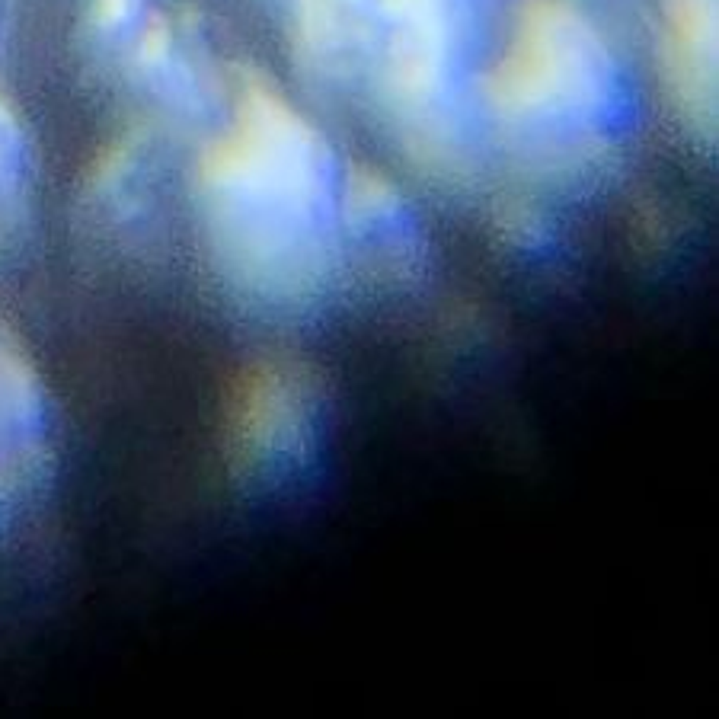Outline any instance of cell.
<instances>
[{
  "label": "cell",
  "instance_id": "277c9868",
  "mask_svg": "<svg viewBox=\"0 0 719 719\" xmlns=\"http://www.w3.org/2000/svg\"><path fill=\"white\" fill-rule=\"evenodd\" d=\"M346 263L384 288L412 291L429 278L432 246L410 205L380 180H355L342 199Z\"/></svg>",
  "mask_w": 719,
  "mask_h": 719
},
{
  "label": "cell",
  "instance_id": "7a4b0ae2",
  "mask_svg": "<svg viewBox=\"0 0 719 719\" xmlns=\"http://www.w3.org/2000/svg\"><path fill=\"white\" fill-rule=\"evenodd\" d=\"M493 103L547 173H576L595 154L591 144L610 103V67L582 23L540 7L525 20Z\"/></svg>",
  "mask_w": 719,
  "mask_h": 719
},
{
  "label": "cell",
  "instance_id": "6da1fadb",
  "mask_svg": "<svg viewBox=\"0 0 719 719\" xmlns=\"http://www.w3.org/2000/svg\"><path fill=\"white\" fill-rule=\"evenodd\" d=\"M342 199L320 138L269 90H246L199 170L202 246L231 301L269 323L317 320L348 272Z\"/></svg>",
  "mask_w": 719,
  "mask_h": 719
},
{
  "label": "cell",
  "instance_id": "3957f363",
  "mask_svg": "<svg viewBox=\"0 0 719 719\" xmlns=\"http://www.w3.org/2000/svg\"><path fill=\"white\" fill-rule=\"evenodd\" d=\"M329 435V393L301 358H263L234 380L224 412V454L250 489L301 486L320 467Z\"/></svg>",
  "mask_w": 719,
  "mask_h": 719
}]
</instances>
